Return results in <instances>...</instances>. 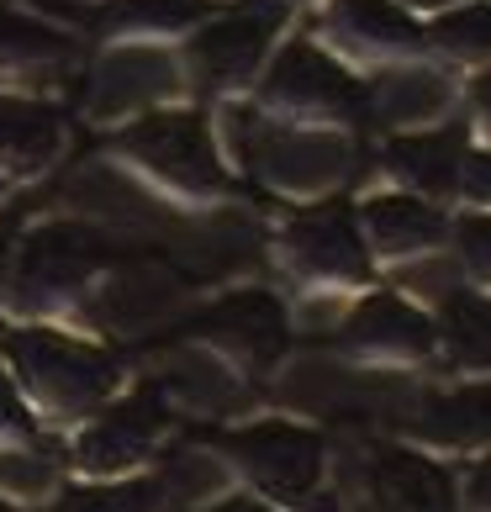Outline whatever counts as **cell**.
<instances>
[{"mask_svg": "<svg viewBox=\"0 0 491 512\" xmlns=\"http://www.w3.org/2000/svg\"><path fill=\"white\" fill-rule=\"evenodd\" d=\"M470 502H476L481 512H491V460L476 465V476H470Z\"/></svg>", "mask_w": 491, "mask_h": 512, "instance_id": "obj_29", "label": "cell"}, {"mask_svg": "<svg viewBox=\"0 0 491 512\" xmlns=\"http://www.w3.org/2000/svg\"><path fill=\"white\" fill-rule=\"evenodd\" d=\"M470 101H476L481 122L491 127V69H486V74H476V85H470Z\"/></svg>", "mask_w": 491, "mask_h": 512, "instance_id": "obj_30", "label": "cell"}, {"mask_svg": "<svg viewBox=\"0 0 491 512\" xmlns=\"http://www.w3.org/2000/svg\"><path fill=\"white\" fill-rule=\"evenodd\" d=\"M164 491L154 476H138V481H85V486H64L59 497H53L48 512H159Z\"/></svg>", "mask_w": 491, "mask_h": 512, "instance_id": "obj_22", "label": "cell"}, {"mask_svg": "<svg viewBox=\"0 0 491 512\" xmlns=\"http://www.w3.org/2000/svg\"><path fill=\"white\" fill-rule=\"evenodd\" d=\"M402 6L412 11V6H418V11H433V6H460V0H402Z\"/></svg>", "mask_w": 491, "mask_h": 512, "instance_id": "obj_33", "label": "cell"}, {"mask_svg": "<svg viewBox=\"0 0 491 512\" xmlns=\"http://www.w3.org/2000/svg\"><path fill=\"white\" fill-rule=\"evenodd\" d=\"M222 132L238 164H249L280 191H323V185L344 180L354 164L349 138L338 132H312V127H280L259 106H228L222 111Z\"/></svg>", "mask_w": 491, "mask_h": 512, "instance_id": "obj_4", "label": "cell"}, {"mask_svg": "<svg viewBox=\"0 0 491 512\" xmlns=\"http://www.w3.org/2000/svg\"><path fill=\"white\" fill-rule=\"evenodd\" d=\"M196 333L212 338V344L233 349L238 359H249V365H275L280 354L291 344V322H286V307H280V296L270 291H233L222 296L217 307H206L196 317Z\"/></svg>", "mask_w": 491, "mask_h": 512, "instance_id": "obj_11", "label": "cell"}, {"mask_svg": "<svg viewBox=\"0 0 491 512\" xmlns=\"http://www.w3.org/2000/svg\"><path fill=\"white\" fill-rule=\"evenodd\" d=\"M69 143L64 111L37 96H0V175L37 180L59 164Z\"/></svg>", "mask_w": 491, "mask_h": 512, "instance_id": "obj_13", "label": "cell"}, {"mask_svg": "<svg viewBox=\"0 0 491 512\" xmlns=\"http://www.w3.org/2000/svg\"><path fill=\"white\" fill-rule=\"evenodd\" d=\"M0 444H37V412L27 407L22 386L11 381L6 359H0Z\"/></svg>", "mask_w": 491, "mask_h": 512, "instance_id": "obj_26", "label": "cell"}, {"mask_svg": "<svg viewBox=\"0 0 491 512\" xmlns=\"http://www.w3.org/2000/svg\"><path fill=\"white\" fill-rule=\"evenodd\" d=\"M259 111H280V117H354V111H365V90L323 48H312L307 37H291L259 80Z\"/></svg>", "mask_w": 491, "mask_h": 512, "instance_id": "obj_8", "label": "cell"}, {"mask_svg": "<svg viewBox=\"0 0 491 512\" xmlns=\"http://www.w3.org/2000/svg\"><path fill=\"white\" fill-rule=\"evenodd\" d=\"M6 259L11 249H6V227H0V307H6Z\"/></svg>", "mask_w": 491, "mask_h": 512, "instance_id": "obj_32", "label": "cell"}, {"mask_svg": "<svg viewBox=\"0 0 491 512\" xmlns=\"http://www.w3.org/2000/svg\"><path fill=\"white\" fill-rule=\"evenodd\" d=\"M286 16H291L286 0H254V6H238L228 16L196 22L191 37H185V48H180V69L191 74V85L206 90V96L243 90L259 74L275 32L286 27Z\"/></svg>", "mask_w": 491, "mask_h": 512, "instance_id": "obj_5", "label": "cell"}, {"mask_svg": "<svg viewBox=\"0 0 491 512\" xmlns=\"http://www.w3.org/2000/svg\"><path fill=\"white\" fill-rule=\"evenodd\" d=\"M365 90V111L375 122H433L444 117L449 101H455V85L444 80L439 69H381Z\"/></svg>", "mask_w": 491, "mask_h": 512, "instance_id": "obj_18", "label": "cell"}, {"mask_svg": "<svg viewBox=\"0 0 491 512\" xmlns=\"http://www.w3.org/2000/svg\"><path fill=\"white\" fill-rule=\"evenodd\" d=\"M6 191H11V180H6V175H0V196H6Z\"/></svg>", "mask_w": 491, "mask_h": 512, "instance_id": "obj_34", "label": "cell"}, {"mask_svg": "<svg viewBox=\"0 0 491 512\" xmlns=\"http://www.w3.org/2000/svg\"><path fill=\"white\" fill-rule=\"evenodd\" d=\"M206 512H270V507L249 502V497H228V502H217V507H206Z\"/></svg>", "mask_w": 491, "mask_h": 512, "instance_id": "obj_31", "label": "cell"}, {"mask_svg": "<svg viewBox=\"0 0 491 512\" xmlns=\"http://www.w3.org/2000/svg\"><path fill=\"white\" fill-rule=\"evenodd\" d=\"M465 154H470V127L465 122H444V127H433V132H407V138H391L381 148V164L402 185H412V191L449 196V191H460Z\"/></svg>", "mask_w": 491, "mask_h": 512, "instance_id": "obj_15", "label": "cell"}, {"mask_svg": "<svg viewBox=\"0 0 491 512\" xmlns=\"http://www.w3.org/2000/svg\"><path fill=\"white\" fill-rule=\"evenodd\" d=\"M323 27L349 53H365V59H381V53H412V48L428 43L423 27L412 22V11L402 6V0H333Z\"/></svg>", "mask_w": 491, "mask_h": 512, "instance_id": "obj_17", "label": "cell"}, {"mask_svg": "<svg viewBox=\"0 0 491 512\" xmlns=\"http://www.w3.org/2000/svg\"><path fill=\"white\" fill-rule=\"evenodd\" d=\"M69 6H80V0H69Z\"/></svg>", "mask_w": 491, "mask_h": 512, "instance_id": "obj_36", "label": "cell"}, {"mask_svg": "<svg viewBox=\"0 0 491 512\" xmlns=\"http://www.w3.org/2000/svg\"><path fill=\"white\" fill-rule=\"evenodd\" d=\"M111 238L90 222H37L16 238L6 259V307L37 322L53 312H69L96 280L111 270Z\"/></svg>", "mask_w": 491, "mask_h": 512, "instance_id": "obj_2", "label": "cell"}, {"mask_svg": "<svg viewBox=\"0 0 491 512\" xmlns=\"http://www.w3.org/2000/svg\"><path fill=\"white\" fill-rule=\"evenodd\" d=\"M365 497L370 512H455V481L423 454L375 444L365 460Z\"/></svg>", "mask_w": 491, "mask_h": 512, "instance_id": "obj_12", "label": "cell"}, {"mask_svg": "<svg viewBox=\"0 0 491 512\" xmlns=\"http://www.w3.org/2000/svg\"><path fill=\"white\" fill-rule=\"evenodd\" d=\"M0 512H22V507H11V502H0Z\"/></svg>", "mask_w": 491, "mask_h": 512, "instance_id": "obj_35", "label": "cell"}, {"mask_svg": "<svg viewBox=\"0 0 491 512\" xmlns=\"http://www.w3.org/2000/svg\"><path fill=\"white\" fill-rule=\"evenodd\" d=\"M423 37L439 53H449V59H460V64L491 59V0H465V6L444 11Z\"/></svg>", "mask_w": 491, "mask_h": 512, "instance_id": "obj_24", "label": "cell"}, {"mask_svg": "<svg viewBox=\"0 0 491 512\" xmlns=\"http://www.w3.org/2000/svg\"><path fill=\"white\" fill-rule=\"evenodd\" d=\"M360 233L370 238L375 254L386 259H402V254H423V249H439L449 222L439 206H428L423 196H407V191H386V196H370L360 212Z\"/></svg>", "mask_w": 491, "mask_h": 512, "instance_id": "obj_16", "label": "cell"}, {"mask_svg": "<svg viewBox=\"0 0 491 512\" xmlns=\"http://www.w3.org/2000/svg\"><path fill=\"white\" fill-rule=\"evenodd\" d=\"M455 238H460V259H465V270L491 286V217H486V212L465 217V222L455 227Z\"/></svg>", "mask_w": 491, "mask_h": 512, "instance_id": "obj_27", "label": "cell"}, {"mask_svg": "<svg viewBox=\"0 0 491 512\" xmlns=\"http://www.w3.org/2000/svg\"><path fill=\"white\" fill-rule=\"evenodd\" d=\"M338 344L354 349V354H396V359L407 354V359H418V354H428L433 344H439V328H433L428 312L407 307L402 296L375 291L344 317Z\"/></svg>", "mask_w": 491, "mask_h": 512, "instance_id": "obj_14", "label": "cell"}, {"mask_svg": "<svg viewBox=\"0 0 491 512\" xmlns=\"http://www.w3.org/2000/svg\"><path fill=\"white\" fill-rule=\"evenodd\" d=\"M444 338H449L455 365L491 370V301L465 296V291H449L444 296Z\"/></svg>", "mask_w": 491, "mask_h": 512, "instance_id": "obj_23", "label": "cell"}, {"mask_svg": "<svg viewBox=\"0 0 491 512\" xmlns=\"http://www.w3.org/2000/svg\"><path fill=\"white\" fill-rule=\"evenodd\" d=\"M169 423H175L169 396H164V386L148 381L138 391H127L122 402H106V407L90 412V423L80 428V439H74V465L96 481L127 476V470H138L148 454L159 449Z\"/></svg>", "mask_w": 491, "mask_h": 512, "instance_id": "obj_7", "label": "cell"}, {"mask_svg": "<svg viewBox=\"0 0 491 512\" xmlns=\"http://www.w3.org/2000/svg\"><path fill=\"white\" fill-rule=\"evenodd\" d=\"M0 359H6L11 381L22 386L27 407L43 417H90L122 386L117 354L90 344V338H74L64 328H48V322L11 328Z\"/></svg>", "mask_w": 491, "mask_h": 512, "instance_id": "obj_1", "label": "cell"}, {"mask_svg": "<svg viewBox=\"0 0 491 512\" xmlns=\"http://www.w3.org/2000/svg\"><path fill=\"white\" fill-rule=\"evenodd\" d=\"M111 148L143 169L148 180H159L164 191L175 196H191V201H206V196H222L233 185L228 164H222V148H217V132L206 122V111L196 106H154V111H138Z\"/></svg>", "mask_w": 491, "mask_h": 512, "instance_id": "obj_3", "label": "cell"}, {"mask_svg": "<svg viewBox=\"0 0 491 512\" xmlns=\"http://www.w3.org/2000/svg\"><path fill=\"white\" fill-rule=\"evenodd\" d=\"M69 53H74V37L64 27L43 22V16L0 6V64H11V69L59 64V59H69Z\"/></svg>", "mask_w": 491, "mask_h": 512, "instance_id": "obj_21", "label": "cell"}, {"mask_svg": "<svg viewBox=\"0 0 491 512\" xmlns=\"http://www.w3.org/2000/svg\"><path fill=\"white\" fill-rule=\"evenodd\" d=\"M59 486V460L48 454H32L27 444H0V491L11 497H48Z\"/></svg>", "mask_w": 491, "mask_h": 512, "instance_id": "obj_25", "label": "cell"}, {"mask_svg": "<svg viewBox=\"0 0 491 512\" xmlns=\"http://www.w3.org/2000/svg\"><path fill=\"white\" fill-rule=\"evenodd\" d=\"M460 191H465V196H476V201H491V154H465Z\"/></svg>", "mask_w": 491, "mask_h": 512, "instance_id": "obj_28", "label": "cell"}, {"mask_svg": "<svg viewBox=\"0 0 491 512\" xmlns=\"http://www.w3.org/2000/svg\"><path fill=\"white\" fill-rule=\"evenodd\" d=\"M185 85V69L175 53H164L154 43H122V48H106L96 74H90V96L85 111L96 122H122V117H138V111H154L169 96H180Z\"/></svg>", "mask_w": 491, "mask_h": 512, "instance_id": "obj_9", "label": "cell"}, {"mask_svg": "<svg viewBox=\"0 0 491 512\" xmlns=\"http://www.w3.org/2000/svg\"><path fill=\"white\" fill-rule=\"evenodd\" d=\"M217 449L249 470V481L275 502H291L301 512H333L328 497H317L323 481V439L296 423H254L217 433Z\"/></svg>", "mask_w": 491, "mask_h": 512, "instance_id": "obj_6", "label": "cell"}, {"mask_svg": "<svg viewBox=\"0 0 491 512\" xmlns=\"http://www.w3.org/2000/svg\"><path fill=\"white\" fill-rule=\"evenodd\" d=\"M286 259L312 280H365L370 275V254H365V233L354 222L349 206H307L286 222Z\"/></svg>", "mask_w": 491, "mask_h": 512, "instance_id": "obj_10", "label": "cell"}, {"mask_svg": "<svg viewBox=\"0 0 491 512\" xmlns=\"http://www.w3.org/2000/svg\"><path fill=\"white\" fill-rule=\"evenodd\" d=\"M418 433L433 444L465 449V444H486L491 439V381L486 386H465L455 396H433L418 412Z\"/></svg>", "mask_w": 491, "mask_h": 512, "instance_id": "obj_19", "label": "cell"}, {"mask_svg": "<svg viewBox=\"0 0 491 512\" xmlns=\"http://www.w3.org/2000/svg\"><path fill=\"white\" fill-rule=\"evenodd\" d=\"M212 16V0H101L96 22L117 37H164L191 32Z\"/></svg>", "mask_w": 491, "mask_h": 512, "instance_id": "obj_20", "label": "cell"}]
</instances>
